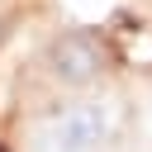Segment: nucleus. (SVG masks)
I'll use <instances>...</instances> for the list:
<instances>
[{"mask_svg":"<svg viewBox=\"0 0 152 152\" xmlns=\"http://www.w3.org/2000/svg\"><path fill=\"white\" fill-rule=\"evenodd\" d=\"M119 133V104L114 100H71L38 128V152H104Z\"/></svg>","mask_w":152,"mask_h":152,"instance_id":"f257e3e1","label":"nucleus"},{"mask_svg":"<svg viewBox=\"0 0 152 152\" xmlns=\"http://www.w3.org/2000/svg\"><path fill=\"white\" fill-rule=\"evenodd\" d=\"M104 43L86 28H71L62 38H52V48L43 52V66L48 76L62 86V90H90L100 76H104Z\"/></svg>","mask_w":152,"mask_h":152,"instance_id":"f03ea898","label":"nucleus"}]
</instances>
